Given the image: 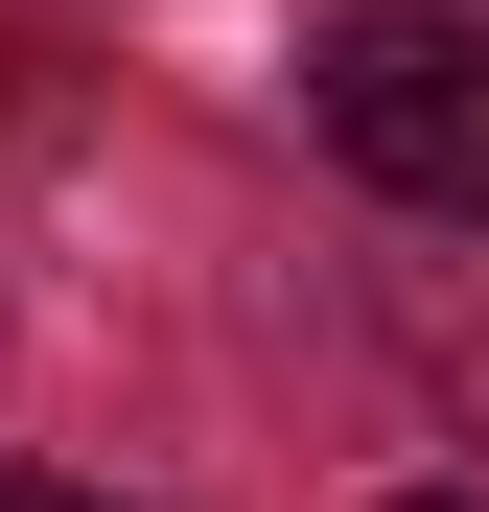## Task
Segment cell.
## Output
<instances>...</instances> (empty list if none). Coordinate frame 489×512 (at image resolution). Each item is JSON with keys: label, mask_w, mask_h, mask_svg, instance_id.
Masks as SVG:
<instances>
[{"label": "cell", "mask_w": 489, "mask_h": 512, "mask_svg": "<svg viewBox=\"0 0 489 512\" xmlns=\"http://www.w3.org/2000/svg\"><path fill=\"white\" fill-rule=\"evenodd\" d=\"M303 117L350 140V187H396V210L489 233V47L443 24V0H350V24L303 47Z\"/></svg>", "instance_id": "obj_1"}, {"label": "cell", "mask_w": 489, "mask_h": 512, "mask_svg": "<svg viewBox=\"0 0 489 512\" xmlns=\"http://www.w3.org/2000/svg\"><path fill=\"white\" fill-rule=\"evenodd\" d=\"M0 512H117V489H0Z\"/></svg>", "instance_id": "obj_2"}, {"label": "cell", "mask_w": 489, "mask_h": 512, "mask_svg": "<svg viewBox=\"0 0 489 512\" xmlns=\"http://www.w3.org/2000/svg\"><path fill=\"white\" fill-rule=\"evenodd\" d=\"M396 512H489V489H396Z\"/></svg>", "instance_id": "obj_3"}, {"label": "cell", "mask_w": 489, "mask_h": 512, "mask_svg": "<svg viewBox=\"0 0 489 512\" xmlns=\"http://www.w3.org/2000/svg\"><path fill=\"white\" fill-rule=\"evenodd\" d=\"M443 24H466V47H489V0H443Z\"/></svg>", "instance_id": "obj_4"}]
</instances>
